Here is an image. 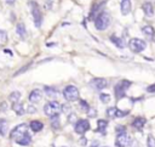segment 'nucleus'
<instances>
[{"label": "nucleus", "instance_id": "nucleus-1", "mask_svg": "<svg viewBox=\"0 0 155 147\" xmlns=\"http://www.w3.org/2000/svg\"><path fill=\"white\" fill-rule=\"evenodd\" d=\"M10 137L16 141V143L21 146H28L31 141L30 135L28 134V126L27 124H19L16 128H13L10 132Z\"/></svg>", "mask_w": 155, "mask_h": 147}, {"label": "nucleus", "instance_id": "nucleus-2", "mask_svg": "<svg viewBox=\"0 0 155 147\" xmlns=\"http://www.w3.org/2000/svg\"><path fill=\"white\" fill-rule=\"evenodd\" d=\"M30 10H31V16H33V19H34V24L36 28H39L42 23V15H41V11H40V7H39V4L34 0H29L28 2Z\"/></svg>", "mask_w": 155, "mask_h": 147}, {"label": "nucleus", "instance_id": "nucleus-3", "mask_svg": "<svg viewBox=\"0 0 155 147\" xmlns=\"http://www.w3.org/2000/svg\"><path fill=\"white\" fill-rule=\"evenodd\" d=\"M110 24V16L107 12H101L96 18H94V27L98 30H104L109 27Z\"/></svg>", "mask_w": 155, "mask_h": 147}, {"label": "nucleus", "instance_id": "nucleus-4", "mask_svg": "<svg viewBox=\"0 0 155 147\" xmlns=\"http://www.w3.org/2000/svg\"><path fill=\"white\" fill-rule=\"evenodd\" d=\"M62 111L61 104L57 101H50L44 106V112L47 117H52L56 114H59V112Z\"/></svg>", "mask_w": 155, "mask_h": 147}, {"label": "nucleus", "instance_id": "nucleus-5", "mask_svg": "<svg viewBox=\"0 0 155 147\" xmlns=\"http://www.w3.org/2000/svg\"><path fill=\"white\" fill-rule=\"evenodd\" d=\"M128 47L131 49V51L133 52H142L143 50H145L147 47V43L142 39H138V38H132L130 41H128Z\"/></svg>", "mask_w": 155, "mask_h": 147}, {"label": "nucleus", "instance_id": "nucleus-6", "mask_svg": "<svg viewBox=\"0 0 155 147\" xmlns=\"http://www.w3.org/2000/svg\"><path fill=\"white\" fill-rule=\"evenodd\" d=\"M63 96L68 101H75L79 98V90L74 85H68L63 90Z\"/></svg>", "mask_w": 155, "mask_h": 147}, {"label": "nucleus", "instance_id": "nucleus-7", "mask_svg": "<svg viewBox=\"0 0 155 147\" xmlns=\"http://www.w3.org/2000/svg\"><path fill=\"white\" fill-rule=\"evenodd\" d=\"M130 85H131V83L128 80H121L120 83H117L116 86H115V95H116V97L117 98L124 97L125 96V92L130 87Z\"/></svg>", "mask_w": 155, "mask_h": 147}, {"label": "nucleus", "instance_id": "nucleus-8", "mask_svg": "<svg viewBox=\"0 0 155 147\" xmlns=\"http://www.w3.org/2000/svg\"><path fill=\"white\" fill-rule=\"evenodd\" d=\"M130 143V136L127 135L126 131L122 132H117L116 135V140H115V145L117 147H126Z\"/></svg>", "mask_w": 155, "mask_h": 147}, {"label": "nucleus", "instance_id": "nucleus-9", "mask_svg": "<svg viewBox=\"0 0 155 147\" xmlns=\"http://www.w3.org/2000/svg\"><path fill=\"white\" fill-rule=\"evenodd\" d=\"M88 129H90V123H88V120H86V119H80V120H78V121L75 123V125H74V130H75V132H78V134H85Z\"/></svg>", "mask_w": 155, "mask_h": 147}, {"label": "nucleus", "instance_id": "nucleus-10", "mask_svg": "<svg viewBox=\"0 0 155 147\" xmlns=\"http://www.w3.org/2000/svg\"><path fill=\"white\" fill-rule=\"evenodd\" d=\"M90 85H91L94 90H103L104 87L108 86V80L104 79V78H94V79L90 83Z\"/></svg>", "mask_w": 155, "mask_h": 147}, {"label": "nucleus", "instance_id": "nucleus-11", "mask_svg": "<svg viewBox=\"0 0 155 147\" xmlns=\"http://www.w3.org/2000/svg\"><path fill=\"white\" fill-rule=\"evenodd\" d=\"M107 114L110 117V118H122L127 114V112H124V111H120L117 109L116 107H110L107 109Z\"/></svg>", "mask_w": 155, "mask_h": 147}, {"label": "nucleus", "instance_id": "nucleus-12", "mask_svg": "<svg viewBox=\"0 0 155 147\" xmlns=\"http://www.w3.org/2000/svg\"><path fill=\"white\" fill-rule=\"evenodd\" d=\"M41 98H42V92H41L39 89H34V90L29 94V96H28V100H29L30 102H33V103L39 102Z\"/></svg>", "mask_w": 155, "mask_h": 147}, {"label": "nucleus", "instance_id": "nucleus-13", "mask_svg": "<svg viewBox=\"0 0 155 147\" xmlns=\"http://www.w3.org/2000/svg\"><path fill=\"white\" fill-rule=\"evenodd\" d=\"M131 9H132V5H131V1L130 0H122L121 1V5H120V10H121V13L124 16L128 15L131 12Z\"/></svg>", "mask_w": 155, "mask_h": 147}, {"label": "nucleus", "instance_id": "nucleus-14", "mask_svg": "<svg viewBox=\"0 0 155 147\" xmlns=\"http://www.w3.org/2000/svg\"><path fill=\"white\" fill-rule=\"evenodd\" d=\"M142 33L148 38V39H153L154 38V35H155V30H154V28L151 27V26H144L143 28H142Z\"/></svg>", "mask_w": 155, "mask_h": 147}, {"label": "nucleus", "instance_id": "nucleus-15", "mask_svg": "<svg viewBox=\"0 0 155 147\" xmlns=\"http://www.w3.org/2000/svg\"><path fill=\"white\" fill-rule=\"evenodd\" d=\"M143 11H144V15L148 16V17H151L154 15V9H153V5L150 2H144L143 6H142Z\"/></svg>", "mask_w": 155, "mask_h": 147}, {"label": "nucleus", "instance_id": "nucleus-16", "mask_svg": "<svg viewBox=\"0 0 155 147\" xmlns=\"http://www.w3.org/2000/svg\"><path fill=\"white\" fill-rule=\"evenodd\" d=\"M29 128H30V129H31L34 132H39L40 130H42L44 124H42L41 121H39V120H33V121H30Z\"/></svg>", "mask_w": 155, "mask_h": 147}, {"label": "nucleus", "instance_id": "nucleus-17", "mask_svg": "<svg viewBox=\"0 0 155 147\" xmlns=\"http://www.w3.org/2000/svg\"><path fill=\"white\" fill-rule=\"evenodd\" d=\"M107 125H108L107 120H104V119H99V120L97 121V131H98V132H101L102 135H104V134H105Z\"/></svg>", "mask_w": 155, "mask_h": 147}, {"label": "nucleus", "instance_id": "nucleus-18", "mask_svg": "<svg viewBox=\"0 0 155 147\" xmlns=\"http://www.w3.org/2000/svg\"><path fill=\"white\" fill-rule=\"evenodd\" d=\"M45 92L50 97H57L58 94H59V91L53 86H45Z\"/></svg>", "mask_w": 155, "mask_h": 147}, {"label": "nucleus", "instance_id": "nucleus-19", "mask_svg": "<svg viewBox=\"0 0 155 147\" xmlns=\"http://www.w3.org/2000/svg\"><path fill=\"white\" fill-rule=\"evenodd\" d=\"M12 109L16 112V114H17V115H23V114H24V112H25V109H24V106H23L22 103H18V102L13 103V106H12Z\"/></svg>", "mask_w": 155, "mask_h": 147}, {"label": "nucleus", "instance_id": "nucleus-20", "mask_svg": "<svg viewBox=\"0 0 155 147\" xmlns=\"http://www.w3.org/2000/svg\"><path fill=\"white\" fill-rule=\"evenodd\" d=\"M16 33L21 36V38H25L27 35V29H25V26L23 23H18L17 27H16Z\"/></svg>", "mask_w": 155, "mask_h": 147}, {"label": "nucleus", "instance_id": "nucleus-21", "mask_svg": "<svg viewBox=\"0 0 155 147\" xmlns=\"http://www.w3.org/2000/svg\"><path fill=\"white\" fill-rule=\"evenodd\" d=\"M144 124H145V118H140V117L136 118V119L133 120V123H132L133 128H136V129H139V130H140V129L144 126Z\"/></svg>", "mask_w": 155, "mask_h": 147}, {"label": "nucleus", "instance_id": "nucleus-22", "mask_svg": "<svg viewBox=\"0 0 155 147\" xmlns=\"http://www.w3.org/2000/svg\"><path fill=\"white\" fill-rule=\"evenodd\" d=\"M110 40H111L119 49H124V47H125V43H124V40H122L121 38H117V36H115V35H111V36H110Z\"/></svg>", "mask_w": 155, "mask_h": 147}, {"label": "nucleus", "instance_id": "nucleus-23", "mask_svg": "<svg viewBox=\"0 0 155 147\" xmlns=\"http://www.w3.org/2000/svg\"><path fill=\"white\" fill-rule=\"evenodd\" d=\"M19 98H21V92H19V91H13V92H11L10 96H8V100H10L12 103L18 102Z\"/></svg>", "mask_w": 155, "mask_h": 147}, {"label": "nucleus", "instance_id": "nucleus-24", "mask_svg": "<svg viewBox=\"0 0 155 147\" xmlns=\"http://www.w3.org/2000/svg\"><path fill=\"white\" fill-rule=\"evenodd\" d=\"M50 119H51V125H52L53 129L59 128V115H58V114L50 117Z\"/></svg>", "mask_w": 155, "mask_h": 147}, {"label": "nucleus", "instance_id": "nucleus-25", "mask_svg": "<svg viewBox=\"0 0 155 147\" xmlns=\"http://www.w3.org/2000/svg\"><path fill=\"white\" fill-rule=\"evenodd\" d=\"M7 130V121L5 119H0V135H5Z\"/></svg>", "mask_w": 155, "mask_h": 147}, {"label": "nucleus", "instance_id": "nucleus-26", "mask_svg": "<svg viewBox=\"0 0 155 147\" xmlns=\"http://www.w3.org/2000/svg\"><path fill=\"white\" fill-rule=\"evenodd\" d=\"M7 41V33L2 29H0V44H4Z\"/></svg>", "mask_w": 155, "mask_h": 147}, {"label": "nucleus", "instance_id": "nucleus-27", "mask_svg": "<svg viewBox=\"0 0 155 147\" xmlns=\"http://www.w3.org/2000/svg\"><path fill=\"white\" fill-rule=\"evenodd\" d=\"M61 108H62V112H63V113H67V114H68V113L71 112V106H70L69 103H64V104H62Z\"/></svg>", "mask_w": 155, "mask_h": 147}, {"label": "nucleus", "instance_id": "nucleus-28", "mask_svg": "<svg viewBox=\"0 0 155 147\" xmlns=\"http://www.w3.org/2000/svg\"><path fill=\"white\" fill-rule=\"evenodd\" d=\"M99 100L103 102V103H108L110 101V96L108 94H101L99 95Z\"/></svg>", "mask_w": 155, "mask_h": 147}, {"label": "nucleus", "instance_id": "nucleus-29", "mask_svg": "<svg viewBox=\"0 0 155 147\" xmlns=\"http://www.w3.org/2000/svg\"><path fill=\"white\" fill-rule=\"evenodd\" d=\"M80 108H81L82 111H85V112H87V111H88V108H90V106H88V103H87L86 101H84V100H81V101H80Z\"/></svg>", "mask_w": 155, "mask_h": 147}, {"label": "nucleus", "instance_id": "nucleus-30", "mask_svg": "<svg viewBox=\"0 0 155 147\" xmlns=\"http://www.w3.org/2000/svg\"><path fill=\"white\" fill-rule=\"evenodd\" d=\"M147 145H148V147H155V137L154 136H149Z\"/></svg>", "mask_w": 155, "mask_h": 147}, {"label": "nucleus", "instance_id": "nucleus-31", "mask_svg": "<svg viewBox=\"0 0 155 147\" xmlns=\"http://www.w3.org/2000/svg\"><path fill=\"white\" fill-rule=\"evenodd\" d=\"M87 114H88L90 117H92V118H93V117H96V115H97V111H96L94 108H91V107H90V108H88V111H87Z\"/></svg>", "mask_w": 155, "mask_h": 147}, {"label": "nucleus", "instance_id": "nucleus-32", "mask_svg": "<svg viewBox=\"0 0 155 147\" xmlns=\"http://www.w3.org/2000/svg\"><path fill=\"white\" fill-rule=\"evenodd\" d=\"M75 119H76V115H75L74 113H70V114H69V118H68V121H69V123H74Z\"/></svg>", "mask_w": 155, "mask_h": 147}, {"label": "nucleus", "instance_id": "nucleus-33", "mask_svg": "<svg viewBox=\"0 0 155 147\" xmlns=\"http://www.w3.org/2000/svg\"><path fill=\"white\" fill-rule=\"evenodd\" d=\"M29 66H30V64H27V66H24V67H23V68H22L21 70L16 72V73H15V77H16V75H18V74H21V73H23V72H24V70H25L27 68H29Z\"/></svg>", "mask_w": 155, "mask_h": 147}, {"label": "nucleus", "instance_id": "nucleus-34", "mask_svg": "<svg viewBox=\"0 0 155 147\" xmlns=\"http://www.w3.org/2000/svg\"><path fill=\"white\" fill-rule=\"evenodd\" d=\"M147 91L148 92H155V84L151 85V86H149V87H147Z\"/></svg>", "mask_w": 155, "mask_h": 147}, {"label": "nucleus", "instance_id": "nucleus-35", "mask_svg": "<svg viewBox=\"0 0 155 147\" xmlns=\"http://www.w3.org/2000/svg\"><path fill=\"white\" fill-rule=\"evenodd\" d=\"M98 146H99V142H98V141H93L90 147H98Z\"/></svg>", "mask_w": 155, "mask_h": 147}, {"label": "nucleus", "instance_id": "nucleus-36", "mask_svg": "<svg viewBox=\"0 0 155 147\" xmlns=\"http://www.w3.org/2000/svg\"><path fill=\"white\" fill-rule=\"evenodd\" d=\"M0 108H1V111H5V109L7 108V107H6V103H5V102H2V103H1V107H0Z\"/></svg>", "mask_w": 155, "mask_h": 147}, {"label": "nucleus", "instance_id": "nucleus-37", "mask_svg": "<svg viewBox=\"0 0 155 147\" xmlns=\"http://www.w3.org/2000/svg\"><path fill=\"white\" fill-rule=\"evenodd\" d=\"M86 142H87V141H86L85 138H81V140H80V143H81L82 146H85V145H86Z\"/></svg>", "mask_w": 155, "mask_h": 147}, {"label": "nucleus", "instance_id": "nucleus-38", "mask_svg": "<svg viewBox=\"0 0 155 147\" xmlns=\"http://www.w3.org/2000/svg\"><path fill=\"white\" fill-rule=\"evenodd\" d=\"M15 1H16V0H6V2H7V4H11V5H12Z\"/></svg>", "mask_w": 155, "mask_h": 147}, {"label": "nucleus", "instance_id": "nucleus-39", "mask_svg": "<svg viewBox=\"0 0 155 147\" xmlns=\"http://www.w3.org/2000/svg\"><path fill=\"white\" fill-rule=\"evenodd\" d=\"M63 147H64V146H63Z\"/></svg>", "mask_w": 155, "mask_h": 147}]
</instances>
